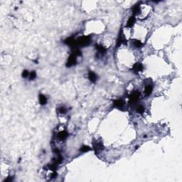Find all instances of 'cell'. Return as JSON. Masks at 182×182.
<instances>
[{
  "mask_svg": "<svg viewBox=\"0 0 182 182\" xmlns=\"http://www.w3.org/2000/svg\"><path fill=\"white\" fill-rule=\"evenodd\" d=\"M91 39L90 36H82L76 40V45L86 46L91 43Z\"/></svg>",
  "mask_w": 182,
  "mask_h": 182,
  "instance_id": "obj_1",
  "label": "cell"
},
{
  "mask_svg": "<svg viewBox=\"0 0 182 182\" xmlns=\"http://www.w3.org/2000/svg\"><path fill=\"white\" fill-rule=\"evenodd\" d=\"M139 97H140V94L137 91L131 93V95H130V103L132 104L136 103L138 100L139 99Z\"/></svg>",
  "mask_w": 182,
  "mask_h": 182,
  "instance_id": "obj_2",
  "label": "cell"
},
{
  "mask_svg": "<svg viewBox=\"0 0 182 182\" xmlns=\"http://www.w3.org/2000/svg\"><path fill=\"white\" fill-rule=\"evenodd\" d=\"M68 136V132L65 130H60L58 132V133L56 134V137L58 138V139L61 140V141H63Z\"/></svg>",
  "mask_w": 182,
  "mask_h": 182,
  "instance_id": "obj_3",
  "label": "cell"
},
{
  "mask_svg": "<svg viewBox=\"0 0 182 182\" xmlns=\"http://www.w3.org/2000/svg\"><path fill=\"white\" fill-rule=\"evenodd\" d=\"M76 56L75 54L72 53L71 55L70 56V57L68 59V62H67V64L66 65L68 67H71L72 65H74L76 63Z\"/></svg>",
  "mask_w": 182,
  "mask_h": 182,
  "instance_id": "obj_4",
  "label": "cell"
},
{
  "mask_svg": "<svg viewBox=\"0 0 182 182\" xmlns=\"http://www.w3.org/2000/svg\"><path fill=\"white\" fill-rule=\"evenodd\" d=\"M93 148L95 151L96 153H98L100 151L103 150V142L101 141H98L97 140L96 142H95L93 143Z\"/></svg>",
  "mask_w": 182,
  "mask_h": 182,
  "instance_id": "obj_5",
  "label": "cell"
},
{
  "mask_svg": "<svg viewBox=\"0 0 182 182\" xmlns=\"http://www.w3.org/2000/svg\"><path fill=\"white\" fill-rule=\"evenodd\" d=\"M113 105L115 107H117L118 109H122L124 106V102L122 99H117L116 100H114Z\"/></svg>",
  "mask_w": 182,
  "mask_h": 182,
  "instance_id": "obj_6",
  "label": "cell"
},
{
  "mask_svg": "<svg viewBox=\"0 0 182 182\" xmlns=\"http://www.w3.org/2000/svg\"><path fill=\"white\" fill-rule=\"evenodd\" d=\"M143 70V65L140 63H136L132 67V71L135 73H137L139 71H142Z\"/></svg>",
  "mask_w": 182,
  "mask_h": 182,
  "instance_id": "obj_7",
  "label": "cell"
},
{
  "mask_svg": "<svg viewBox=\"0 0 182 182\" xmlns=\"http://www.w3.org/2000/svg\"><path fill=\"white\" fill-rule=\"evenodd\" d=\"M153 91V85L152 84H147L144 88V95L145 96H149L150 94L152 93V92Z\"/></svg>",
  "mask_w": 182,
  "mask_h": 182,
  "instance_id": "obj_8",
  "label": "cell"
},
{
  "mask_svg": "<svg viewBox=\"0 0 182 182\" xmlns=\"http://www.w3.org/2000/svg\"><path fill=\"white\" fill-rule=\"evenodd\" d=\"M88 78H89V80H91V82L95 83L97 80V79H98V76H97V75L95 73L90 71L88 73Z\"/></svg>",
  "mask_w": 182,
  "mask_h": 182,
  "instance_id": "obj_9",
  "label": "cell"
},
{
  "mask_svg": "<svg viewBox=\"0 0 182 182\" xmlns=\"http://www.w3.org/2000/svg\"><path fill=\"white\" fill-rule=\"evenodd\" d=\"M95 46H96V48H97V50L98 51V52L100 53V54H104V53H105V52H106V48H105V46H103V45H100V44H96L95 45Z\"/></svg>",
  "mask_w": 182,
  "mask_h": 182,
  "instance_id": "obj_10",
  "label": "cell"
},
{
  "mask_svg": "<svg viewBox=\"0 0 182 182\" xmlns=\"http://www.w3.org/2000/svg\"><path fill=\"white\" fill-rule=\"evenodd\" d=\"M39 103L42 105H44L47 103V98L46 97L45 95H42V94H40L39 97Z\"/></svg>",
  "mask_w": 182,
  "mask_h": 182,
  "instance_id": "obj_11",
  "label": "cell"
},
{
  "mask_svg": "<svg viewBox=\"0 0 182 182\" xmlns=\"http://www.w3.org/2000/svg\"><path fill=\"white\" fill-rule=\"evenodd\" d=\"M133 46L136 48H141L142 46H143V44L142 41H140L139 40H134L133 41V43H132Z\"/></svg>",
  "mask_w": 182,
  "mask_h": 182,
  "instance_id": "obj_12",
  "label": "cell"
},
{
  "mask_svg": "<svg viewBox=\"0 0 182 182\" xmlns=\"http://www.w3.org/2000/svg\"><path fill=\"white\" fill-rule=\"evenodd\" d=\"M135 21V17H134V16L130 17V19H129V20H128V21H127V27H130V28H131L132 26L134 25Z\"/></svg>",
  "mask_w": 182,
  "mask_h": 182,
  "instance_id": "obj_13",
  "label": "cell"
},
{
  "mask_svg": "<svg viewBox=\"0 0 182 182\" xmlns=\"http://www.w3.org/2000/svg\"><path fill=\"white\" fill-rule=\"evenodd\" d=\"M58 113H59V115H65V113H66V112H67V110H66V108H65V107H63V106H61V107H59V108H58Z\"/></svg>",
  "mask_w": 182,
  "mask_h": 182,
  "instance_id": "obj_14",
  "label": "cell"
},
{
  "mask_svg": "<svg viewBox=\"0 0 182 182\" xmlns=\"http://www.w3.org/2000/svg\"><path fill=\"white\" fill-rule=\"evenodd\" d=\"M136 110L138 113H139V114H142V113H144V107L143 105H138V106L136 107Z\"/></svg>",
  "mask_w": 182,
  "mask_h": 182,
  "instance_id": "obj_15",
  "label": "cell"
},
{
  "mask_svg": "<svg viewBox=\"0 0 182 182\" xmlns=\"http://www.w3.org/2000/svg\"><path fill=\"white\" fill-rule=\"evenodd\" d=\"M90 150H91V147H88V146H86V145L82 146L81 148H80V152H88Z\"/></svg>",
  "mask_w": 182,
  "mask_h": 182,
  "instance_id": "obj_16",
  "label": "cell"
},
{
  "mask_svg": "<svg viewBox=\"0 0 182 182\" xmlns=\"http://www.w3.org/2000/svg\"><path fill=\"white\" fill-rule=\"evenodd\" d=\"M36 77V73L34 71L31 72L30 73H29V79L31 80H34L35 78Z\"/></svg>",
  "mask_w": 182,
  "mask_h": 182,
  "instance_id": "obj_17",
  "label": "cell"
},
{
  "mask_svg": "<svg viewBox=\"0 0 182 182\" xmlns=\"http://www.w3.org/2000/svg\"><path fill=\"white\" fill-rule=\"evenodd\" d=\"M29 73H30L28 71H26V70L24 71L23 73H22V77L23 78H27V77H29Z\"/></svg>",
  "mask_w": 182,
  "mask_h": 182,
  "instance_id": "obj_18",
  "label": "cell"
}]
</instances>
